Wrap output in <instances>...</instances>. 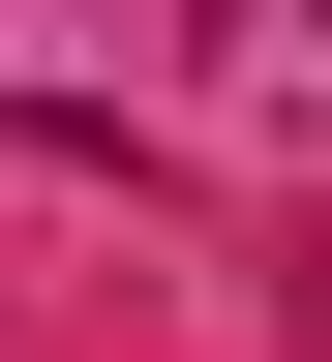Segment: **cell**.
<instances>
[{"instance_id":"obj_1","label":"cell","mask_w":332,"mask_h":362,"mask_svg":"<svg viewBox=\"0 0 332 362\" xmlns=\"http://www.w3.org/2000/svg\"><path fill=\"white\" fill-rule=\"evenodd\" d=\"M302 30H332V0H302Z\"/></svg>"}]
</instances>
